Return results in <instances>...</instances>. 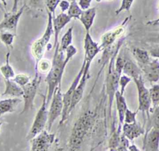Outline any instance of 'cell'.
<instances>
[{
    "label": "cell",
    "instance_id": "1",
    "mask_svg": "<svg viewBox=\"0 0 159 151\" xmlns=\"http://www.w3.org/2000/svg\"><path fill=\"white\" fill-rule=\"evenodd\" d=\"M59 46L60 43L58 42L54 49L52 67L45 79L47 84V103L48 105L52 100L55 89L61 85L65 68L70 61L69 59L64 56V52L59 51Z\"/></svg>",
    "mask_w": 159,
    "mask_h": 151
},
{
    "label": "cell",
    "instance_id": "2",
    "mask_svg": "<svg viewBox=\"0 0 159 151\" xmlns=\"http://www.w3.org/2000/svg\"><path fill=\"white\" fill-rule=\"evenodd\" d=\"M94 122V115L90 112L83 113L75 122L69 139L68 151H80L81 145L90 131Z\"/></svg>",
    "mask_w": 159,
    "mask_h": 151
},
{
    "label": "cell",
    "instance_id": "3",
    "mask_svg": "<svg viewBox=\"0 0 159 151\" xmlns=\"http://www.w3.org/2000/svg\"><path fill=\"white\" fill-rule=\"evenodd\" d=\"M47 12L48 15V19L45 30L43 35L39 39H36L32 43L31 46L32 54L35 61V67H36L39 61L42 59L46 49H48V45H49V41L52 35L54 34L53 26V16L52 13L47 10Z\"/></svg>",
    "mask_w": 159,
    "mask_h": 151
},
{
    "label": "cell",
    "instance_id": "4",
    "mask_svg": "<svg viewBox=\"0 0 159 151\" xmlns=\"http://www.w3.org/2000/svg\"><path fill=\"white\" fill-rule=\"evenodd\" d=\"M48 104L47 103V95H43V100L41 106L35 114L31 128L26 136V139L30 140L42 130L47 125L48 111L47 110Z\"/></svg>",
    "mask_w": 159,
    "mask_h": 151
},
{
    "label": "cell",
    "instance_id": "5",
    "mask_svg": "<svg viewBox=\"0 0 159 151\" xmlns=\"http://www.w3.org/2000/svg\"><path fill=\"white\" fill-rule=\"evenodd\" d=\"M50 102L51 104L48 110L47 122V130L49 132H50L56 119L62 114L63 109V102L61 85L55 89Z\"/></svg>",
    "mask_w": 159,
    "mask_h": 151
},
{
    "label": "cell",
    "instance_id": "6",
    "mask_svg": "<svg viewBox=\"0 0 159 151\" xmlns=\"http://www.w3.org/2000/svg\"><path fill=\"white\" fill-rule=\"evenodd\" d=\"M85 63H86V61L84 59L82 66L78 72V73L77 74V75L76 76V77H75L74 80H73L72 83L71 84L70 86L69 87L68 89L66 91V92L63 94V112H62V114L61 115V119L60 120L59 122V125H62L65 121L66 120V119L68 118L69 115H68V111L70 107V105L71 103V100L73 98V95L74 94V92L80 82V80L81 78V76L83 75V72L84 71V66H85Z\"/></svg>",
    "mask_w": 159,
    "mask_h": 151
},
{
    "label": "cell",
    "instance_id": "7",
    "mask_svg": "<svg viewBox=\"0 0 159 151\" xmlns=\"http://www.w3.org/2000/svg\"><path fill=\"white\" fill-rule=\"evenodd\" d=\"M57 140L54 133L43 130L30 140V151H52L53 145Z\"/></svg>",
    "mask_w": 159,
    "mask_h": 151
},
{
    "label": "cell",
    "instance_id": "8",
    "mask_svg": "<svg viewBox=\"0 0 159 151\" xmlns=\"http://www.w3.org/2000/svg\"><path fill=\"white\" fill-rule=\"evenodd\" d=\"M41 77L39 73H35V76L28 84L22 87L24 94L23 99L24 102V108L20 114H23L34 107V99L37 94V89L40 83Z\"/></svg>",
    "mask_w": 159,
    "mask_h": 151
},
{
    "label": "cell",
    "instance_id": "9",
    "mask_svg": "<svg viewBox=\"0 0 159 151\" xmlns=\"http://www.w3.org/2000/svg\"><path fill=\"white\" fill-rule=\"evenodd\" d=\"M25 7L26 4L24 3L16 12H5L3 19L0 22V32L8 31L16 35L18 22Z\"/></svg>",
    "mask_w": 159,
    "mask_h": 151
},
{
    "label": "cell",
    "instance_id": "10",
    "mask_svg": "<svg viewBox=\"0 0 159 151\" xmlns=\"http://www.w3.org/2000/svg\"><path fill=\"white\" fill-rule=\"evenodd\" d=\"M86 61V63H85V66H84V71L83 72V75L81 76V78L80 80V82L74 92V94L73 95V98L71 100V103L70 105V107L68 111V115H70V114L71 113V112L74 110V109L76 107V105L80 102V100H81L83 94H84V91L85 89V87H86V84L87 82L88 79L89 77V68H90V66H91V61L86 59L85 58H84Z\"/></svg>",
    "mask_w": 159,
    "mask_h": 151
},
{
    "label": "cell",
    "instance_id": "11",
    "mask_svg": "<svg viewBox=\"0 0 159 151\" xmlns=\"http://www.w3.org/2000/svg\"><path fill=\"white\" fill-rule=\"evenodd\" d=\"M137 89L139 97V110L147 112L148 117H149L148 111L151 104L149 90L145 86L142 75L139 77L133 79Z\"/></svg>",
    "mask_w": 159,
    "mask_h": 151
},
{
    "label": "cell",
    "instance_id": "12",
    "mask_svg": "<svg viewBox=\"0 0 159 151\" xmlns=\"http://www.w3.org/2000/svg\"><path fill=\"white\" fill-rule=\"evenodd\" d=\"M129 18V17L125 18L123 22L121 23V24H120L118 27L115 28V29L107 32L102 36L101 43L99 46L101 50H104V49L112 46L116 39L122 37H121V36H122L125 31L126 25Z\"/></svg>",
    "mask_w": 159,
    "mask_h": 151
},
{
    "label": "cell",
    "instance_id": "13",
    "mask_svg": "<svg viewBox=\"0 0 159 151\" xmlns=\"http://www.w3.org/2000/svg\"><path fill=\"white\" fill-rule=\"evenodd\" d=\"M139 67L151 84L159 80V60L158 59H150L148 63L139 66Z\"/></svg>",
    "mask_w": 159,
    "mask_h": 151
},
{
    "label": "cell",
    "instance_id": "14",
    "mask_svg": "<svg viewBox=\"0 0 159 151\" xmlns=\"http://www.w3.org/2000/svg\"><path fill=\"white\" fill-rule=\"evenodd\" d=\"M84 58L93 61L98 52L101 51L99 46L94 42L89 32H86L84 39Z\"/></svg>",
    "mask_w": 159,
    "mask_h": 151
},
{
    "label": "cell",
    "instance_id": "15",
    "mask_svg": "<svg viewBox=\"0 0 159 151\" xmlns=\"http://www.w3.org/2000/svg\"><path fill=\"white\" fill-rule=\"evenodd\" d=\"M70 17L65 12L59 14L57 17H53V26L54 31V44L53 48L55 49L58 43V35L61 29L71 21Z\"/></svg>",
    "mask_w": 159,
    "mask_h": 151
},
{
    "label": "cell",
    "instance_id": "16",
    "mask_svg": "<svg viewBox=\"0 0 159 151\" xmlns=\"http://www.w3.org/2000/svg\"><path fill=\"white\" fill-rule=\"evenodd\" d=\"M125 63L122 72L130 78L135 79L142 75V71L139 65H137L127 55H125Z\"/></svg>",
    "mask_w": 159,
    "mask_h": 151
},
{
    "label": "cell",
    "instance_id": "17",
    "mask_svg": "<svg viewBox=\"0 0 159 151\" xmlns=\"http://www.w3.org/2000/svg\"><path fill=\"white\" fill-rule=\"evenodd\" d=\"M22 100L18 97L8 98L0 100V117L6 113L13 112Z\"/></svg>",
    "mask_w": 159,
    "mask_h": 151
},
{
    "label": "cell",
    "instance_id": "18",
    "mask_svg": "<svg viewBox=\"0 0 159 151\" xmlns=\"http://www.w3.org/2000/svg\"><path fill=\"white\" fill-rule=\"evenodd\" d=\"M5 83V89L1 94L2 96L9 95L11 97H20L23 95L22 88L15 82L12 79H4Z\"/></svg>",
    "mask_w": 159,
    "mask_h": 151
},
{
    "label": "cell",
    "instance_id": "19",
    "mask_svg": "<svg viewBox=\"0 0 159 151\" xmlns=\"http://www.w3.org/2000/svg\"><path fill=\"white\" fill-rule=\"evenodd\" d=\"M145 144L150 151H158L159 145V129L153 127L145 137Z\"/></svg>",
    "mask_w": 159,
    "mask_h": 151
},
{
    "label": "cell",
    "instance_id": "20",
    "mask_svg": "<svg viewBox=\"0 0 159 151\" xmlns=\"http://www.w3.org/2000/svg\"><path fill=\"white\" fill-rule=\"evenodd\" d=\"M96 14V7H91L87 10L83 11L81 15L80 16L79 20L81 21L86 32H89V29H91L93 24Z\"/></svg>",
    "mask_w": 159,
    "mask_h": 151
},
{
    "label": "cell",
    "instance_id": "21",
    "mask_svg": "<svg viewBox=\"0 0 159 151\" xmlns=\"http://www.w3.org/2000/svg\"><path fill=\"white\" fill-rule=\"evenodd\" d=\"M131 52L134 57L137 61L139 66L146 64L150 61V54L148 52L143 49L133 47L131 49Z\"/></svg>",
    "mask_w": 159,
    "mask_h": 151
},
{
    "label": "cell",
    "instance_id": "22",
    "mask_svg": "<svg viewBox=\"0 0 159 151\" xmlns=\"http://www.w3.org/2000/svg\"><path fill=\"white\" fill-rule=\"evenodd\" d=\"M10 52L7 51L6 56V62L0 67V72L4 77V79H12L15 77V73L12 67L9 63Z\"/></svg>",
    "mask_w": 159,
    "mask_h": 151
},
{
    "label": "cell",
    "instance_id": "23",
    "mask_svg": "<svg viewBox=\"0 0 159 151\" xmlns=\"http://www.w3.org/2000/svg\"><path fill=\"white\" fill-rule=\"evenodd\" d=\"M124 131L125 135L130 139H133L134 138L137 137L143 133L142 130L135 122L132 124L125 123V124L124 125Z\"/></svg>",
    "mask_w": 159,
    "mask_h": 151
},
{
    "label": "cell",
    "instance_id": "24",
    "mask_svg": "<svg viewBox=\"0 0 159 151\" xmlns=\"http://www.w3.org/2000/svg\"><path fill=\"white\" fill-rule=\"evenodd\" d=\"M117 109L119 114V119L120 120V123H122L123 120L124 119V115L127 109L126 103L123 95H121L119 91H116L115 93Z\"/></svg>",
    "mask_w": 159,
    "mask_h": 151
},
{
    "label": "cell",
    "instance_id": "25",
    "mask_svg": "<svg viewBox=\"0 0 159 151\" xmlns=\"http://www.w3.org/2000/svg\"><path fill=\"white\" fill-rule=\"evenodd\" d=\"M73 26L69 27L67 31L62 36L59 46L60 51H65L67 47L71 45L73 40Z\"/></svg>",
    "mask_w": 159,
    "mask_h": 151
},
{
    "label": "cell",
    "instance_id": "26",
    "mask_svg": "<svg viewBox=\"0 0 159 151\" xmlns=\"http://www.w3.org/2000/svg\"><path fill=\"white\" fill-rule=\"evenodd\" d=\"M83 10L81 9L80 6L76 0H71L70 7L68 9L67 14L70 17L71 19H80V16L83 12Z\"/></svg>",
    "mask_w": 159,
    "mask_h": 151
},
{
    "label": "cell",
    "instance_id": "27",
    "mask_svg": "<svg viewBox=\"0 0 159 151\" xmlns=\"http://www.w3.org/2000/svg\"><path fill=\"white\" fill-rule=\"evenodd\" d=\"M52 67V62L46 59H41L37 66L35 67V73L40 72L42 74H47Z\"/></svg>",
    "mask_w": 159,
    "mask_h": 151
},
{
    "label": "cell",
    "instance_id": "28",
    "mask_svg": "<svg viewBox=\"0 0 159 151\" xmlns=\"http://www.w3.org/2000/svg\"><path fill=\"white\" fill-rule=\"evenodd\" d=\"M16 36V34L8 31H1L0 32V40L9 49L12 46Z\"/></svg>",
    "mask_w": 159,
    "mask_h": 151
},
{
    "label": "cell",
    "instance_id": "29",
    "mask_svg": "<svg viewBox=\"0 0 159 151\" xmlns=\"http://www.w3.org/2000/svg\"><path fill=\"white\" fill-rule=\"evenodd\" d=\"M151 102L153 108L159 105V84H154L149 89Z\"/></svg>",
    "mask_w": 159,
    "mask_h": 151
},
{
    "label": "cell",
    "instance_id": "30",
    "mask_svg": "<svg viewBox=\"0 0 159 151\" xmlns=\"http://www.w3.org/2000/svg\"><path fill=\"white\" fill-rule=\"evenodd\" d=\"M12 80H14L22 87L28 84L31 80V79L30 76L26 74H19L15 76V77L12 79Z\"/></svg>",
    "mask_w": 159,
    "mask_h": 151
},
{
    "label": "cell",
    "instance_id": "31",
    "mask_svg": "<svg viewBox=\"0 0 159 151\" xmlns=\"http://www.w3.org/2000/svg\"><path fill=\"white\" fill-rule=\"evenodd\" d=\"M29 7L35 11H43L45 0H29Z\"/></svg>",
    "mask_w": 159,
    "mask_h": 151
},
{
    "label": "cell",
    "instance_id": "32",
    "mask_svg": "<svg viewBox=\"0 0 159 151\" xmlns=\"http://www.w3.org/2000/svg\"><path fill=\"white\" fill-rule=\"evenodd\" d=\"M61 0H45L47 10L52 13L53 17H55V11Z\"/></svg>",
    "mask_w": 159,
    "mask_h": 151
},
{
    "label": "cell",
    "instance_id": "33",
    "mask_svg": "<svg viewBox=\"0 0 159 151\" xmlns=\"http://www.w3.org/2000/svg\"><path fill=\"white\" fill-rule=\"evenodd\" d=\"M134 0H122L120 6L116 11V14L118 15L123 11H129Z\"/></svg>",
    "mask_w": 159,
    "mask_h": 151
},
{
    "label": "cell",
    "instance_id": "34",
    "mask_svg": "<svg viewBox=\"0 0 159 151\" xmlns=\"http://www.w3.org/2000/svg\"><path fill=\"white\" fill-rule=\"evenodd\" d=\"M130 80H131V78L126 75H123L120 77L119 80V84L120 86V93L121 95H123L125 87Z\"/></svg>",
    "mask_w": 159,
    "mask_h": 151
},
{
    "label": "cell",
    "instance_id": "35",
    "mask_svg": "<svg viewBox=\"0 0 159 151\" xmlns=\"http://www.w3.org/2000/svg\"><path fill=\"white\" fill-rule=\"evenodd\" d=\"M154 110L152 112V122L153 124V127L159 129V105L153 108Z\"/></svg>",
    "mask_w": 159,
    "mask_h": 151
},
{
    "label": "cell",
    "instance_id": "36",
    "mask_svg": "<svg viewBox=\"0 0 159 151\" xmlns=\"http://www.w3.org/2000/svg\"><path fill=\"white\" fill-rule=\"evenodd\" d=\"M136 112H132L129 109H126L125 113V122L126 124H132L135 122Z\"/></svg>",
    "mask_w": 159,
    "mask_h": 151
},
{
    "label": "cell",
    "instance_id": "37",
    "mask_svg": "<svg viewBox=\"0 0 159 151\" xmlns=\"http://www.w3.org/2000/svg\"><path fill=\"white\" fill-rule=\"evenodd\" d=\"M93 0H78V4L83 11L87 10L89 8Z\"/></svg>",
    "mask_w": 159,
    "mask_h": 151
},
{
    "label": "cell",
    "instance_id": "38",
    "mask_svg": "<svg viewBox=\"0 0 159 151\" xmlns=\"http://www.w3.org/2000/svg\"><path fill=\"white\" fill-rule=\"evenodd\" d=\"M149 54L155 58H159V44L150 48L149 50Z\"/></svg>",
    "mask_w": 159,
    "mask_h": 151
},
{
    "label": "cell",
    "instance_id": "39",
    "mask_svg": "<svg viewBox=\"0 0 159 151\" xmlns=\"http://www.w3.org/2000/svg\"><path fill=\"white\" fill-rule=\"evenodd\" d=\"M70 2H69L67 0H61L59 3V6L62 11V12H65L67 11L70 7Z\"/></svg>",
    "mask_w": 159,
    "mask_h": 151
},
{
    "label": "cell",
    "instance_id": "40",
    "mask_svg": "<svg viewBox=\"0 0 159 151\" xmlns=\"http://www.w3.org/2000/svg\"><path fill=\"white\" fill-rule=\"evenodd\" d=\"M19 1H20V0H14L13 5H12V9H11V12H16L17 11V7H18V4H19Z\"/></svg>",
    "mask_w": 159,
    "mask_h": 151
},
{
    "label": "cell",
    "instance_id": "41",
    "mask_svg": "<svg viewBox=\"0 0 159 151\" xmlns=\"http://www.w3.org/2000/svg\"><path fill=\"white\" fill-rule=\"evenodd\" d=\"M159 23V17L155 19V20H152V21H150L148 22H147V25H150V26H155L157 24H158Z\"/></svg>",
    "mask_w": 159,
    "mask_h": 151
},
{
    "label": "cell",
    "instance_id": "42",
    "mask_svg": "<svg viewBox=\"0 0 159 151\" xmlns=\"http://www.w3.org/2000/svg\"><path fill=\"white\" fill-rule=\"evenodd\" d=\"M150 42H154V43H157V44H159V36H157L156 37H154L153 39H151L150 40Z\"/></svg>",
    "mask_w": 159,
    "mask_h": 151
},
{
    "label": "cell",
    "instance_id": "43",
    "mask_svg": "<svg viewBox=\"0 0 159 151\" xmlns=\"http://www.w3.org/2000/svg\"><path fill=\"white\" fill-rule=\"evenodd\" d=\"M0 1L3 4V6H4V7H6L7 6V2H6V0H0Z\"/></svg>",
    "mask_w": 159,
    "mask_h": 151
},
{
    "label": "cell",
    "instance_id": "44",
    "mask_svg": "<svg viewBox=\"0 0 159 151\" xmlns=\"http://www.w3.org/2000/svg\"><path fill=\"white\" fill-rule=\"evenodd\" d=\"M2 124V122L1 120V119H0V129H1V127Z\"/></svg>",
    "mask_w": 159,
    "mask_h": 151
},
{
    "label": "cell",
    "instance_id": "45",
    "mask_svg": "<svg viewBox=\"0 0 159 151\" xmlns=\"http://www.w3.org/2000/svg\"><path fill=\"white\" fill-rule=\"evenodd\" d=\"M107 1H112V0H107Z\"/></svg>",
    "mask_w": 159,
    "mask_h": 151
},
{
    "label": "cell",
    "instance_id": "46",
    "mask_svg": "<svg viewBox=\"0 0 159 151\" xmlns=\"http://www.w3.org/2000/svg\"><path fill=\"white\" fill-rule=\"evenodd\" d=\"M0 8H1V5H0Z\"/></svg>",
    "mask_w": 159,
    "mask_h": 151
}]
</instances>
